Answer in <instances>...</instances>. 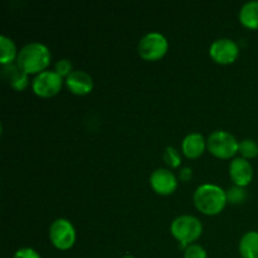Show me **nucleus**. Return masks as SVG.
Masks as SVG:
<instances>
[{"label": "nucleus", "mask_w": 258, "mask_h": 258, "mask_svg": "<svg viewBox=\"0 0 258 258\" xmlns=\"http://www.w3.org/2000/svg\"><path fill=\"white\" fill-rule=\"evenodd\" d=\"M17 63L22 70L29 73H40L50 63V50L40 42L27 43L18 54Z\"/></svg>", "instance_id": "nucleus-1"}, {"label": "nucleus", "mask_w": 258, "mask_h": 258, "mask_svg": "<svg viewBox=\"0 0 258 258\" xmlns=\"http://www.w3.org/2000/svg\"><path fill=\"white\" fill-rule=\"evenodd\" d=\"M194 204L204 214H217L227 203V193L216 184L206 183L196 189L193 196Z\"/></svg>", "instance_id": "nucleus-2"}, {"label": "nucleus", "mask_w": 258, "mask_h": 258, "mask_svg": "<svg viewBox=\"0 0 258 258\" xmlns=\"http://www.w3.org/2000/svg\"><path fill=\"white\" fill-rule=\"evenodd\" d=\"M170 232L183 246L188 247L191 242L201 237L203 232V224L196 216L181 214L171 222Z\"/></svg>", "instance_id": "nucleus-3"}, {"label": "nucleus", "mask_w": 258, "mask_h": 258, "mask_svg": "<svg viewBox=\"0 0 258 258\" xmlns=\"http://www.w3.org/2000/svg\"><path fill=\"white\" fill-rule=\"evenodd\" d=\"M239 141L231 133L224 130L213 131L207 139V148L213 155L228 159L238 151Z\"/></svg>", "instance_id": "nucleus-4"}, {"label": "nucleus", "mask_w": 258, "mask_h": 258, "mask_svg": "<svg viewBox=\"0 0 258 258\" xmlns=\"http://www.w3.org/2000/svg\"><path fill=\"white\" fill-rule=\"evenodd\" d=\"M169 48L168 39L159 32H149L139 40V54L148 60H156L163 57Z\"/></svg>", "instance_id": "nucleus-5"}, {"label": "nucleus", "mask_w": 258, "mask_h": 258, "mask_svg": "<svg viewBox=\"0 0 258 258\" xmlns=\"http://www.w3.org/2000/svg\"><path fill=\"white\" fill-rule=\"evenodd\" d=\"M49 238L58 249H68L76 242L75 226L66 218H57L49 227Z\"/></svg>", "instance_id": "nucleus-6"}, {"label": "nucleus", "mask_w": 258, "mask_h": 258, "mask_svg": "<svg viewBox=\"0 0 258 258\" xmlns=\"http://www.w3.org/2000/svg\"><path fill=\"white\" fill-rule=\"evenodd\" d=\"M63 85V80L55 71L45 70L38 73L32 81V88L38 96L50 97L57 95Z\"/></svg>", "instance_id": "nucleus-7"}, {"label": "nucleus", "mask_w": 258, "mask_h": 258, "mask_svg": "<svg viewBox=\"0 0 258 258\" xmlns=\"http://www.w3.org/2000/svg\"><path fill=\"white\" fill-rule=\"evenodd\" d=\"M209 54L217 63L228 64L234 62L239 54V47L231 38H218L209 47Z\"/></svg>", "instance_id": "nucleus-8"}, {"label": "nucleus", "mask_w": 258, "mask_h": 258, "mask_svg": "<svg viewBox=\"0 0 258 258\" xmlns=\"http://www.w3.org/2000/svg\"><path fill=\"white\" fill-rule=\"evenodd\" d=\"M150 184L156 193L168 196V194L174 193V190L176 189L178 179L169 169L158 168L151 173Z\"/></svg>", "instance_id": "nucleus-9"}, {"label": "nucleus", "mask_w": 258, "mask_h": 258, "mask_svg": "<svg viewBox=\"0 0 258 258\" xmlns=\"http://www.w3.org/2000/svg\"><path fill=\"white\" fill-rule=\"evenodd\" d=\"M229 175L234 181V185L246 186L253 178V168L247 159L238 156L229 164Z\"/></svg>", "instance_id": "nucleus-10"}, {"label": "nucleus", "mask_w": 258, "mask_h": 258, "mask_svg": "<svg viewBox=\"0 0 258 258\" xmlns=\"http://www.w3.org/2000/svg\"><path fill=\"white\" fill-rule=\"evenodd\" d=\"M66 85L70 88L71 92L76 93V95H86L92 91L93 80L90 73H87L86 71L75 70L66 78Z\"/></svg>", "instance_id": "nucleus-11"}, {"label": "nucleus", "mask_w": 258, "mask_h": 258, "mask_svg": "<svg viewBox=\"0 0 258 258\" xmlns=\"http://www.w3.org/2000/svg\"><path fill=\"white\" fill-rule=\"evenodd\" d=\"M2 75L10 83V86L18 91L24 90L29 85L28 73L24 70H22L17 62L3 64Z\"/></svg>", "instance_id": "nucleus-12"}, {"label": "nucleus", "mask_w": 258, "mask_h": 258, "mask_svg": "<svg viewBox=\"0 0 258 258\" xmlns=\"http://www.w3.org/2000/svg\"><path fill=\"white\" fill-rule=\"evenodd\" d=\"M207 146V140L199 133H190L181 141V150L188 158H198Z\"/></svg>", "instance_id": "nucleus-13"}, {"label": "nucleus", "mask_w": 258, "mask_h": 258, "mask_svg": "<svg viewBox=\"0 0 258 258\" xmlns=\"http://www.w3.org/2000/svg\"><path fill=\"white\" fill-rule=\"evenodd\" d=\"M239 20L249 29L258 28V0L246 2L239 9Z\"/></svg>", "instance_id": "nucleus-14"}, {"label": "nucleus", "mask_w": 258, "mask_h": 258, "mask_svg": "<svg viewBox=\"0 0 258 258\" xmlns=\"http://www.w3.org/2000/svg\"><path fill=\"white\" fill-rule=\"evenodd\" d=\"M239 254L242 258H258V232L249 231L239 241Z\"/></svg>", "instance_id": "nucleus-15"}, {"label": "nucleus", "mask_w": 258, "mask_h": 258, "mask_svg": "<svg viewBox=\"0 0 258 258\" xmlns=\"http://www.w3.org/2000/svg\"><path fill=\"white\" fill-rule=\"evenodd\" d=\"M19 52L17 50L14 40L7 35H0V62L2 64L13 63L17 59Z\"/></svg>", "instance_id": "nucleus-16"}, {"label": "nucleus", "mask_w": 258, "mask_h": 258, "mask_svg": "<svg viewBox=\"0 0 258 258\" xmlns=\"http://www.w3.org/2000/svg\"><path fill=\"white\" fill-rule=\"evenodd\" d=\"M238 151L241 153L242 158L251 159L258 155V144L253 139H244L239 141Z\"/></svg>", "instance_id": "nucleus-17"}, {"label": "nucleus", "mask_w": 258, "mask_h": 258, "mask_svg": "<svg viewBox=\"0 0 258 258\" xmlns=\"http://www.w3.org/2000/svg\"><path fill=\"white\" fill-rule=\"evenodd\" d=\"M227 193V202H231L233 204H241L246 201L247 190L244 186L233 185L226 191Z\"/></svg>", "instance_id": "nucleus-18"}, {"label": "nucleus", "mask_w": 258, "mask_h": 258, "mask_svg": "<svg viewBox=\"0 0 258 258\" xmlns=\"http://www.w3.org/2000/svg\"><path fill=\"white\" fill-rule=\"evenodd\" d=\"M163 159L171 168H178L181 163L180 154H179V151L174 146H166L163 154Z\"/></svg>", "instance_id": "nucleus-19"}, {"label": "nucleus", "mask_w": 258, "mask_h": 258, "mask_svg": "<svg viewBox=\"0 0 258 258\" xmlns=\"http://www.w3.org/2000/svg\"><path fill=\"white\" fill-rule=\"evenodd\" d=\"M54 71L60 76V77L67 78L75 70H73V66L70 59H67V58H62V59L57 60V63L54 64Z\"/></svg>", "instance_id": "nucleus-20"}, {"label": "nucleus", "mask_w": 258, "mask_h": 258, "mask_svg": "<svg viewBox=\"0 0 258 258\" xmlns=\"http://www.w3.org/2000/svg\"><path fill=\"white\" fill-rule=\"evenodd\" d=\"M207 251L201 244L191 243L184 251V258H207Z\"/></svg>", "instance_id": "nucleus-21"}, {"label": "nucleus", "mask_w": 258, "mask_h": 258, "mask_svg": "<svg viewBox=\"0 0 258 258\" xmlns=\"http://www.w3.org/2000/svg\"><path fill=\"white\" fill-rule=\"evenodd\" d=\"M13 258H42L40 254L38 253L35 249L30 248V247H23V248H19L14 253Z\"/></svg>", "instance_id": "nucleus-22"}, {"label": "nucleus", "mask_w": 258, "mask_h": 258, "mask_svg": "<svg viewBox=\"0 0 258 258\" xmlns=\"http://www.w3.org/2000/svg\"><path fill=\"white\" fill-rule=\"evenodd\" d=\"M191 176H193V170H191L189 166H183V168L179 170V178L183 181H188Z\"/></svg>", "instance_id": "nucleus-23"}, {"label": "nucleus", "mask_w": 258, "mask_h": 258, "mask_svg": "<svg viewBox=\"0 0 258 258\" xmlns=\"http://www.w3.org/2000/svg\"><path fill=\"white\" fill-rule=\"evenodd\" d=\"M121 258H136V257L131 256V254H126V256H123V257H121Z\"/></svg>", "instance_id": "nucleus-24"}]
</instances>
